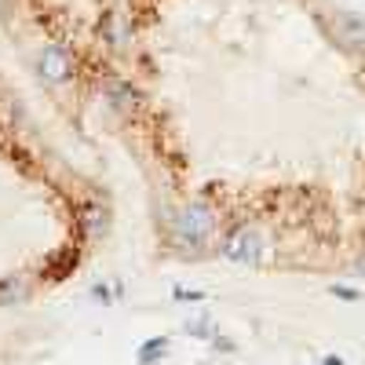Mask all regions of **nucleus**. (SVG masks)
<instances>
[{"label":"nucleus","instance_id":"2","mask_svg":"<svg viewBox=\"0 0 365 365\" xmlns=\"http://www.w3.org/2000/svg\"><path fill=\"white\" fill-rule=\"evenodd\" d=\"M259 252H263V241L252 227H241L234 230L227 241H223V256L230 263H241V267H256L259 263Z\"/></svg>","mask_w":365,"mask_h":365},{"label":"nucleus","instance_id":"9","mask_svg":"<svg viewBox=\"0 0 365 365\" xmlns=\"http://www.w3.org/2000/svg\"><path fill=\"white\" fill-rule=\"evenodd\" d=\"M91 296H96L99 303H113V299H110V285H103V282L91 285Z\"/></svg>","mask_w":365,"mask_h":365},{"label":"nucleus","instance_id":"5","mask_svg":"<svg viewBox=\"0 0 365 365\" xmlns=\"http://www.w3.org/2000/svg\"><path fill=\"white\" fill-rule=\"evenodd\" d=\"M168 351V340L165 336H154V340H146L143 347H139V365H154L161 354Z\"/></svg>","mask_w":365,"mask_h":365},{"label":"nucleus","instance_id":"7","mask_svg":"<svg viewBox=\"0 0 365 365\" xmlns=\"http://www.w3.org/2000/svg\"><path fill=\"white\" fill-rule=\"evenodd\" d=\"M172 296H175L179 303H201V299H205V292H197V289H182V285H175Z\"/></svg>","mask_w":365,"mask_h":365},{"label":"nucleus","instance_id":"8","mask_svg":"<svg viewBox=\"0 0 365 365\" xmlns=\"http://www.w3.org/2000/svg\"><path fill=\"white\" fill-rule=\"evenodd\" d=\"M187 332H190V336H201V340H208L212 336V325L201 318V322H187Z\"/></svg>","mask_w":365,"mask_h":365},{"label":"nucleus","instance_id":"6","mask_svg":"<svg viewBox=\"0 0 365 365\" xmlns=\"http://www.w3.org/2000/svg\"><path fill=\"white\" fill-rule=\"evenodd\" d=\"M84 227H88V237H99L106 230V216H103L99 205H88L84 208Z\"/></svg>","mask_w":365,"mask_h":365},{"label":"nucleus","instance_id":"1","mask_svg":"<svg viewBox=\"0 0 365 365\" xmlns=\"http://www.w3.org/2000/svg\"><path fill=\"white\" fill-rule=\"evenodd\" d=\"M216 230V212L208 205H187L175 212L172 220V237L179 245H201V241Z\"/></svg>","mask_w":365,"mask_h":365},{"label":"nucleus","instance_id":"11","mask_svg":"<svg viewBox=\"0 0 365 365\" xmlns=\"http://www.w3.org/2000/svg\"><path fill=\"white\" fill-rule=\"evenodd\" d=\"M325 365H347V361H340L336 354H329V358H325Z\"/></svg>","mask_w":365,"mask_h":365},{"label":"nucleus","instance_id":"4","mask_svg":"<svg viewBox=\"0 0 365 365\" xmlns=\"http://www.w3.org/2000/svg\"><path fill=\"white\" fill-rule=\"evenodd\" d=\"M70 73H73V63H70L66 48L51 44V48H44V51H41V77H44V81H51V84H63Z\"/></svg>","mask_w":365,"mask_h":365},{"label":"nucleus","instance_id":"10","mask_svg":"<svg viewBox=\"0 0 365 365\" xmlns=\"http://www.w3.org/2000/svg\"><path fill=\"white\" fill-rule=\"evenodd\" d=\"M332 296H340V299H358V292L347 289V285H332Z\"/></svg>","mask_w":365,"mask_h":365},{"label":"nucleus","instance_id":"3","mask_svg":"<svg viewBox=\"0 0 365 365\" xmlns=\"http://www.w3.org/2000/svg\"><path fill=\"white\" fill-rule=\"evenodd\" d=\"M332 34H336V41L351 51H365V15H354V11H336L329 19Z\"/></svg>","mask_w":365,"mask_h":365}]
</instances>
